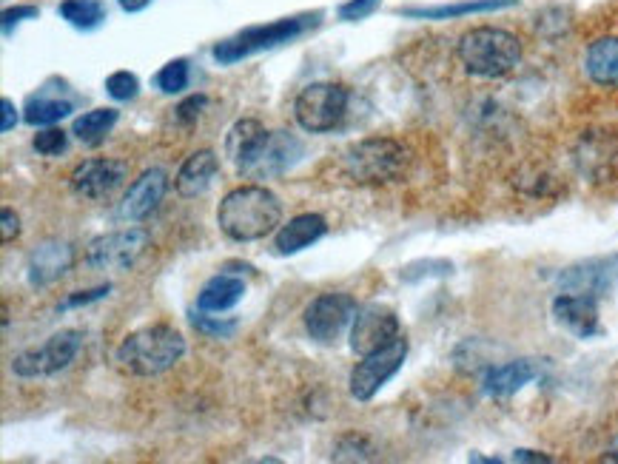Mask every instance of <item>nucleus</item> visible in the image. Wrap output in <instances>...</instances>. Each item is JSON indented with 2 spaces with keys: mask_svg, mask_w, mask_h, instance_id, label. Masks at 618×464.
I'll use <instances>...</instances> for the list:
<instances>
[{
  "mask_svg": "<svg viewBox=\"0 0 618 464\" xmlns=\"http://www.w3.org/2000/svg\"><path fill=\"white\" fill-rule=\"evenodd\" d=\"M405 356H408V339L405 336H399L379 351L362 356V362H356V368L351 371V382H348L356 402H371L405 365Z\"/></svg>",
  "mask_w": 618,
  "mask_h": 464,
  "instance_id": "8",
  "label": "nucleus"
},
{
  "mask_svg": "<svg viewBox=\"0 0 618 464\" xmlns=\"http://www.w3.org/2000/svg\"><path fill=\"white\" fill-rule=\"evenodd\" d=\"M411 149L394 137H368L345 151L342 168L359 186H388L408 174Z\"/></svg>",
  "mask_w": 618,
  "mask_h": 464,
  "instance_id": "4",
  "label": "nucleus"
},
{
  "mask_svg": "<svg viewBox=\"0 0 618 464\" xmlns=\"http://www.w3.org/2000/svg\"><path fill=\"white\" fill-rule=\"evenodd\" d=\"M356 311L359 308H356V299L351 294H342V291L319 294L305 308V331L311 334V339H317L322 345H331L354 322Z\"/></svg>",
  "mask_w": 618,
  "mask_h": 464,
  "instance_id": "10",
  "label": "nucleus"
},
{
  "mask_svg": "<svg viewBox=\"0 0 618 464\" xmlns=\"http://www.w3.org/2000/svg\"><path fill=\"white\" fill-rule=\"evenodd\" d=\"M126 177H129V163L126 160L97 157V160H83L72 171L69 186L83 200H106L114 188L123 186Z\"/></svg>",
  "mask_w": 618,
  "mask_h": 464,
  "instance_id": "14",
  "label": "nucleus"
},
{
  "mask_svg": "<svg viewBox=\"0 0 618 464\" xmlns=\"http://www.w3.org/2000/svg\"><path fill=\"white\" fill-rule=\"evenodd\" d=\"M245 294V282L234 274H217L203 285L200 297H197V308L208 311V314H223L231 311Z\"/></svg>",
  "mask_w": 618,
  "mask_h": 464,
  "instance_id": "24",
  "label": "nucleus"
},
{
  "mask_svg": "<svg viewBox=\"0 0 618 464\" xmlns=\"http://www.w3.org/2000/svg\"><path fill=\"white\" fill-rule=\"evenodd\" d=\"M282 220V205L265 186H240L228 191L217 208V225L228 240L257 242Z\"/></svg>",
  "mask_w": 618,
  "mask_h": 464,
  "instance_id": "1",
  "label": "nucleus"
},
{
  "mask_svg": "<svg viewBox=\"0 0 618 464\" xmlns=\"http://www.w3.org/2000/svg\"><path fill=\"white\" fill-rule=\"evenodd\" d=\"M40 9L38 6H15V9H6L3 12V35L12 32V26H18L26 18H38Z\"/></svg>",
  "mask_w": 618,
  "mask_h": 464,
  "instance_id": "38",
  "label": "nucleus"
},
{
  "mask_svg": "<svg viewBox=\"0 0 618 464\" xmlns=\"http://www.w3.org/2000/svg\"><path fill=\"white\" fill-rule=\"evenodd\" d=\"M325 231H328L325 217H319V214H300V217L288 220V223L277 231L274 251H277L280 257L300 254V251H305L308 245H314L317 240H322Z\"/></svg>",
  "mask_w": 618,
  "mask_h": 464,
  "instance_id": "22",
  "label": "nucleus"
},
{
  "mask_svg": "<svg viewBox=\"0 0 618 464\" xmlns=\"http://www.w3.org/2000/svg\"><path fill=\"white\" fill-rule=\"evenodd\" d=\"M604 462H618V436L613 439V445H610V450L604 453Z\"/></svg>",
  "mask_w": 618,
  "mask_h": 464,
  "instance_id": "43",
  "label": "nucleus"
},
{
  "mask_svg": "<svg viewBox=\"0 0 618 464\" xmlns=\"http://www.w3.org/2000/svg\"><path fill=\"white\" fill-rule=\"evenodd\" d=\"M584 75L599 89H618V32L596 35L584 46Z\"/></svg>",
  "mask_w": 618,
  "mask_h": 464,
  "instance_id": "19",
  "label": "nucleus"
},
{
  "mask_svg": "<svg viewBox=\"0 0 618 464\" xmlns=\"http://www.w3.org/2000/svg\"><path fill=\"white\" fill-rule=\"evenodd\" d=\"M72 114V103L69 100H60V97H49V94H32L26 100V109H23V120L29 126H52L57 120L69 117Z\"/></svg>",
  "mask_w": 618,
  "mask_h": 464,
  "instance_id": "26",
  "label": "nucleus"
},
{
  "mask_svg": "<svg viewBox=\"0 0 618 464\" xmlns=\"http://www.w3.org/2000/svg\"><path fill=\"white\" fill-rule=\"evenodd\" d=\"M217 171H220V160H217L214 151L211 149L194 151L186 163L180 166V171H177L174 188H177V194L186 197V200L200 197V194H206L208 188H211L214 177H217Z\"/></svg>",
  "mask_w": 618,
  "mask_h": 464,
  "instance_id": "21",
  "label": "nucleus"
},
{
  "mask_svg": "<svg viewBox=\"0 0 618 464\" xmlns=\"http://www.w3.org/2000/svg\"><path fill=\"white\" fill-rule=\"evenodd\" d=\"M109 291H112V285H100V288H92V291H77L72 297L63 299V302L57 305V311H69V308H80V305L97 302V299L109 297Z\"/></svg>",
  "mask_w": 618,
  "mask_h": 464,
  "instance_id": "37",
  "label": "nucleus"
},
{
  "mask_svg": "<svg viewBox=\"0 0 618 464\" xmlns=\"http://www.w3.org/2000/svg\"><path fill=\"white\" fill-rule=\"evenodd\" d=\"M618 285V254L610 257H593V260L576 262L559 274L562 294H584V297H607Z\"/></svg>",
  "mask_w": 618,
  "mask_h": 464,
  "instance_id": "11",
  "label": "nucleus"
},
{
  "mask_svg": "<svg viewBox=\"0 0 618 464\" xmlns=\"http://www.w3.org/2000/svg\"><path fill=\"white\" fill-rule=\"evenodd\" d=\"M379 3L382 0H348V3H342L337 9V15L339 20H365V18H371L374 15L376 9H379Z\"/></svg>",
  "mask_w": 618,
  "mask_h": 464,
  "instance_id": "36",
  "label": "nucleus"
},
{
  "mask_svg": "<svg viewBox=\"0 0 618 464\" xmlns=\"http://www.w3.org/2000/svg\"><path fill=\"white\" fill-rule=\"evenodd\" d=\"M322 20V12H314V15H297V18H282L274 20V23H260V26H248L240 35L223 40L214 46V60L220 66H234L245 57L260 55V52H268V49H277L282 43H291L300 35H305L308 29L319 26Z\"/></svg>",
  "mask_w": 618,
  "mask_h": 464,
  "instance_id": "5",
  "label": "nucleus"
},
{
  "mask_svg": "<svg viewBox=\"0 0 618 464\" xmlns=\"http://www.w3.org/2000/svg\"><path fill=\"white\" fill-rule=\"evenodd\" d=\"M399 316L385 305H365L359 308L351 325V351L359 356L379 351L399 339Z\"/></svg>",
  "mask_w": 618,
  "mask_h": 464,
  "instance_id": "12",
  "label": "nucleus"
},
{
  "mask_svg": "<svg viewBox=\"0 0 618 464\" xmlns=\"http://www.w3.org/2000/svg\"><path fill=\"white\" fill-rule=\"evenodd\" d=\"M576 168L593 183L618 177V137L613 131H587L576 146Z\"/></svg>",
  "mask_w": 618,
  "mask_h": 464,
  "instance_id": "15",
  "label": "nucleus"
},
{
  "mask_svg": "<svg viewBox=\"0 0 618 464\" xmlns=\"http://www.w3.org/2000/svg\"><path fill=\"white\" fill-rule=\"evenodd\" d=\"M106 92H109V97H114V100H134L137 97V92H140V80H137V75H132V72H114V75H109V80H106Z\"/></svg>",
  "mask_w": 618,
  "mask_h": 464,
  "instance_id": "32",
  "label": "nucleus"
},
{
  "mask_svg": "<svg viewBox=\"0 0 618 464\" xmlns=\"http://www.w3.org/2000/svg\"><path fill=\"white\" fill-rule=\"evenodd\" d=\"M302 157V143L288 131H268L257 151L248 157V163L240 168V174H248L254 180L277 177L285 168H291Z\"/></svg>",
  "mask_w": 618,
  "mask_h": 464,
  "instance_id": "13",
  "label": "nucleus"
},
{
  "mask_svg": "<svg viewBox=\"0 0 618 464\" xmlns=\"http://www.w3.org/2000/svg\"><path fill=\"white\" fill-rule=\"evenodd\" d=\"M516 6V0H462V3H448V6H419V9H399V15L413 20H456L465 15H485V12H499Z\"/></svg>",
  "mask_w": 618,
  "mask_h": 464,
  "instance_id": "23",
  "label": "nucleus"
},
{
  "mask_svg": "<svg viewBox=\"0 0 618 464\" xmlns=\"http://www.w3.org/2000/svg\"><path fill=\"white\" fill-rule=\"evenodd\" d=\"M149 245V231L146 228H123V231H112L103 234L97 240L89 242L86 251V262L92 265L94 271H129L134 262L140 260V254Z\"/></svg>",
  "mask_w": 618,
  "mask_h": 464,
  "instance_id": "9",
  "label": "nucleus"
},
{
  "mask_svg": "<svg viewBox=\"0 0 618 464\" xmlns=\"http://www.w3.org/2000/svg\"><path fill=\"white\" fill-rule=\"evenodd\" d=\"M57 15L66 23H72L75 29L89 32L106 20V6H103V0H63L57 6Z\"/></svg>",
  "mask_w": 618,
  "mask_h": 464,
  "instance_id": "28",
  "label": "nucleus"
},
{
  "mask_svg": "<svg viewBox=\"0 0 618 464\" xmlns=\"http://www.w3.org/2000/svg\"><path fill=\"white\" fill-rule=\"evenodd\" d=\"M188 80H191L188 60L177 57V60H171V63H166V66L157 72V77H154V86H157L163 94H180L188 89Z\"/></svg>",
  "mask_w": 618,
  "mask_h": 464,
  "instance_id": "29",
  "label": "nucleus"
},
{
  "mask_svg": "<svg viewBox=\"0 0 618 464\" xmlns=\"http://www.w3.org/2000/svg\"><path fill=\"white\" fill-rule=\"evenodd\" d=\"M183 356H186V339L174 325H166V322L134 331L117 348L120 368L134 376H146V379L171 371Z\"/></svg>",
  "mask_w": 618,
  "mask_h": 464,
  "instance_id": "3",
  "label": "nucleus"
},
{
  "mask_svg": "<svg viewBox=\"0 0 618 464\" xmlns=\"http://www.w3.org/2000/svg\"><path fill=\"white\" fill-rule=\"evenodd\" d=\"M0 220H3V245H9V242L18 240V234H20L18 214H15L12 208H3Z\"/></svg>",
  "mask_w": 618,
  "mask_h": 464,
  "instance_id": "39",
  "label": "nucleus"
},
{
  "mask_svg": "<svg viewBox=\"0 0 618 464\" xmlns=\"http://www.w3.org/2000/svg\"><path fill=\"white\" fill-rule=\"evenodd\" d=\"M191 325L197 331H203L206 336H217V339H225L237 331V319H220V316H208V311H191Z\"/></svg>",
  "mask_w": 618,
  "mask_h": 464,
  "instance_id": "30",
  "label": "nucleus"
},
{
  "mask_svg": "<svg viewBox=\"0 0 618 464\" xmlns=\"http://www.w3.org/2000/svg\"><path fill=\"white\" fill-rule=\"evenodd\" d=\"M553 319L579 339H593L601 334L599 299L584 294H559L553 299Z\"/></svg>",
  "mask_w": 618,
  "mask_h": 464,
  "instance_id": "18",
  "label": "nucleus"
},
{
  "mask_svg": "<svg viewBox=\"0 0 618 464\" xmlns=\"http://www.w3.org/2000/svg\"><path fill=\"white\" fill-rule=\"evenodd\" d=\"M536 376H539V365L533 359H516V362L487 368L482 376V390L493 399H505V396H513L525 385H530Z\"/></svg>",
  "mask_w": 618,
  "mask_h": 464,
  "instance_id": "20",
  "label": "nucleus"
},
{
  "mask_svg": "<svg viewBox=\"0 0 618 464\" xmlns=\"http://www.w3.org/2000/svg\"><path fill=\"white\" fill-rule=\"evenodd\" d=\"M450 271H453V265H450V262L428 260V262H413V265H405L399 277L405 279V282H419L422 277H445V274H450Z\"/></svg>",
  "mask_w": 618,
  "mask_h": 464,
  "instance_id": "33",
  "label": "nucleus"
},
{
  "mask_svg": "<svg viewBox=\"0 0 618 464\" xmlns=\"http://www.w3.org/2000/svg\"><path fill=\"white\" fill-rule=\"evenodd\" d=\"M75 245L69 240H43L29 254V262H26V279L32 288H49L52 282L63 279L72 265H75Z\"/></svg>",
  "mask_w": 618,
  "mask_h": 464,
  "instance_id": "16",
  "label": "nucleus"
},
{
  "mask_svg": "<svg viewBox=\"0 0 618 464\" xmlns=\"http://www.w3.org/2000/svg\"><path fill=\"white\" fill-rule=\"evenodd\" d=\"M206 106H208L206 94H194V97H188V100H183V103L174 109V120H177L180 126H191V123H197V117L203 114Z\"/></svg>",
  "mask_w": 618,
  "mask_h": 464,
  "instance_id": "35",
  "label": "nucleus"
},
{
  "mask_svg": "<svg viewBox=\"0 0 618 464\" xmlns=\"http://www.w3.org/2000/svg\"><path fill=\"white\" fill-rule=\"evenodd\" d=\"M0 112H3V123H0V131L6 134V131L15 129V123H18V112H15V103H12L9 97H3V100H0Z\"/></svg>",
  "mask_w": 618,
  "mask_h": 464,
  "instance_id": "40",
  "label": "nucleus"
},
{
  "mask_svg": "<svg viewBox=\"0 0 618 464\" xmlns=\"http://www.w3.org/2000/svg\"><path fill=\"white\" fill-rule=\"evenodd\" d=\"M83 345V334L80 331H60V334L49 336L40 348H29L20 351L12 359V373L20 379H46L55 373L66 371L75 356L80 353Z\"/></svg>",
  "mask_w": 618,
  "mask_h": 464,
  "instance_id": "7",
  "label": "nucleus"
},
{
  "mask_svg": "<svg viewBox=\"0 0 618 464\" xmlns=\"http://www.w3.org/2000/svg\"><path fill=\"white\" fill-rule=\"evenodd\" d=\"M117 3H120V9H123V12H143L151 0H117Z\"/></svg>",
  "mask_w": 618,
  "mask_h": 464,
  "instance_id": "42",
  "label": "nucleus"
},
{
  "mask_svg": "<svg viewBox=\"0 0 618 464\" xmlns=\"http://www.w3.org/2000/svg\"><path fill=\"white\" fill-rule=\"evenodd\" d=\"M166 191H169V174H166L163 168L143 171L132 186H129V191H126V197L120 200V205H117V217L126 220V223H137V220L149 217L151 211L163 203Z\"/></svg>",
  "mask_w": 618,
  "mask_h": 464,
  "instance_id": "17",
  "label": "nucleus"
},
{
  "mask_svg": "<svg viewBox=\"0 0 618 464\" xmlns=\"http://www.w3.org/2000/svg\"><path fill=\"white\" fill-rule=\"evenodd\" d=\"M522 40L502 26H473L456 40V57L462 69L482 80H499L516 72L522 63Z\"/></svg>",
  "mask_w": 618,
  "mask_h": 464,
  "instance_id": "2",
  "label": "nucleus"
},
{
  "mask_svg": "<svg viewBox=\"0 0 618 464\" xmlns=\"http://www.w3.org/2000/svg\"><path fill=\"white\" fill-rule=\"evenodd\" d=\"M66 143H69V137H66V131L63 129H46L40 131V134H35V151L38 154H43V157H57V154H63L66 151Z\"/></svg>",
  "mask_w": 618,
  "mask_h": 464,
  "instance_id": "34",
  "label": "nucleus"
},
{
  "mask_svg": "<svg viewBox=\"0 0 618 464\" xmlns=\"http://www.w3.org/2000/svg\"><path fill=\"white\" fill-rule=\"evenodd\" d=\"M513 462H542V464H547V462H553V459H550L547 453H536V450H516V453H513Z\"/></svg>",
  "mask_w": 618,
  "mask_h": 464,
  "instance_id": "41",
  "label": "nucleus"
},
{
  "mask_svg": "<svg viewBox=\"0 0 618 464\" xmlns=\"http://www.w3.org/2000/svg\"><path fill=\"white\" fill-rule=\"evenodd\" d=\"M117 117H120L117 109H94V112H86L83 117L75 120L72 134H75L83 146H97V143L114 129Z\"/></svg>",
  "mask_w": 618,
  "mask_h": 464,
  "instance_id": "27",
  "label": "nucleus"
},
{
  "mask_svg": "<svg viewBox=\"0 0 618 464\" xmlns=\"http://www.w3.org/2000/svg\"><path fill=\"white\" fill-rule=\"evenodd\" d=\"M265 134H268V129H263V123H257V120H237V123L231 126L228 140H225V151H228V157L234 160L237 171L248 163V157L263 143Z\"/></svg>",
  "mask_w": 618,
  "mask_h": 464,
  "instance_id": "25",
  "label": "nucleus"
},
{
  "mask_svg": "<svg viewBox=\"0 0 618 464\" xmlns=\"http://www.w3.org/2000/svg\"><path fill=\"white\" fill-rule=\"evenodd\" d=\"M351 92L342 83H311L294 100V117L300 129L311 134L334 131L348 112Z\"/></svg>",
  "mask_w": 618,
  "mask_h": 464,
  "instance_id": "6",
  "label": "nucleus"
},
{
  "mask_svg": "<svg viewBox=\"0 0 618 464\" xmlns=\"http://www.w3.org/2000/svg\"><path fill=\"white\" fill-rule=\"evenodd\" d=\"M365 459H374V447L356 436L342 439L334 450V462H365Z\"/></svg>",
  "mask_w": 618,
  "mask_h": 464,
  "instance_id": "31",
  "label": "nucleus"
}]
</instances>
